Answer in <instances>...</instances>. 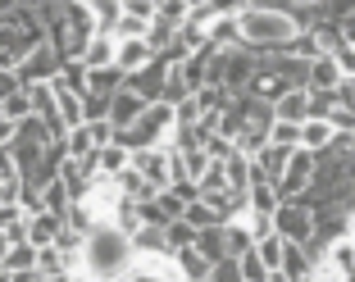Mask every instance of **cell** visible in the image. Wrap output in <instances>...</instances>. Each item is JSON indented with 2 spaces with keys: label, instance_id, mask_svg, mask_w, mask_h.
<instances>
[{
  "label": "cell",
  "instance_id": "1",
  "mask_svg": "<svg viewBox=\"0 0 355 282\" xmlns=\"http://www.w3.org/2000/svg\"><path fill=\"white\" fill-rule=\"evenodd\" d=\"M137 269V246L119 223H96L83 237V282H123Z\"/></svg>",
  "mask_w": 355,
  "mask_h": 282
},
{
  "label": "cell",
  "instance_id": "2",
  "mask_svg": "<svg viewBox=\"0 0 355 282\" xmlns=\"http://www.w3.org/2000/svg\"><path fill=\"white\" fill-rule=\"evenodd\" d=\"M237 28H241V46L255 55H287L292 42L301 37V28L292 23V14L273 5V0H251L237 10Z\"/></svg>",
  "mask_w": 355,
  "mask_h": 282
},
{
  "label": "cell",
  "instance_id": "3",
  "mask_svg": "<svg viewBox=\"0 0 355 282\" xmlns=\"http://www.w3.org/2000/svg\"><path fill=\"white\" fill-rule=\"evenodd\" d=\"M273 232L292 246H305L314 237V209H305L301 200H282L278 214H273Z\"/></svg>",
  "mask_w": 355,
  "mask_h": 282
},
{
  "label": "cell",
  "instance_id": "4",
  "mask_svg": "<svg viewBox=\"0 0 355 282\" xmlns=\"http://www.w3.org/2000/svg\"><path fill=\"white\" fill-rule=\"evenodd\" d=\"M60 69H64V60L55 55V46L46 42V46H37V51L23 60V69L14 78H19V87L28 91V87H51L55 78H60Z\"/></svg>",
  "mask_w": 355,
  "mask_h": 282
},
{
  "label": "cell",
  "instance_id": "5",
  "mask_svg": "<svg viewBox=\"0 0 355 282\" xmlns=\"http://www.w3.org/2000/svg\"><path fill=\"white\" fill-rule=\"evenodd\" d=\"M314 168H319V159H314L310 150H296V155L287 159V168H282V178H278V196L282 200H301L305 191L314 187Z\"/></svg>",
  "mask_w": 355,
  "mask_h": 282
},
{
  "label": "cell",
  "instance_id": "6",
  "mask_svg": "<svg viewBox=\"0 0 355 282\" xmlns=\"http://www.w3.org/2000/svg\"><path fill=\"white\" fill-rule=\"evenodd\" d=\"M164 87H168V64L164 60H155L150 69H141V73L128 78V91L141 96L146 105H164Z\"/></svg>",
  "mask_w": 355,
  "mask_h": 282
},
{
  "label": "cell",
  "instance_id": "7",
  "mask_svg": "<svg viewBox=\"0 0 355 282\" xmlns=\"http://www.w3.org/2000/svg\"><path fill=\"white\" fill-rule=\"evenodd\" d=\"M132 168L150 182V187H159V191L173 187V182H168V150H164V146H155V150H137V155H132Z\"/></svg>",
  "mask_w": 355,
  "mask_h": 282
},
{
  "label": "cell",
  "instance_id": "8",
  "mask_svg": "<svg viewBox=\"0 0 355 282\" xmlns=\"http://www.w3.org/2000/svg\"><path fill=\"white\" fill-rule=\"evenodd\" d=\"M159 55L150 51L146 42H141V37H137V42H119V55H114V69L123 78H132V73H141V69H150V64H155Z\"/></svg>",
  "mask_w": 355,
  "mask_h": 282
},
{
  "label": "cell",
  "instance_id": "9",
  "mask_svg": "<svg viewBox=\"0 0 355 282\" xmlns=\"http://www.w3.org/2000/svg\"><path fill=\"white\" fill-rule=\"evenodd\" d=\"M146 109H150V105L123 87V91H119L114 100H110V123H114V132H128V127H137V118L146 114Z\"/></svg>",
  "mask_w": 355,
  "mask_h": 282
},
{
  "label": "cell",
  "instance_id": "10",
  "mask_svg": "<svg viewBox=\"0 0 355 282\" xmlns=\"http://www.w3.org/2000/svg\"><path fill=\"white\" fill-rule=\"evenodd\" d=\"M337 87H342V64H337V55L310 60V82H305V91H337Z\"/></svg>",
  "mask_w": 355,
  "mask_h": 282
},
{
  "label": "cell",
  "instance_id": "11",
  "mask_svg": "<svg viewBox=\"0 0 355 282\" xmlns=\"http://www.w3.org/2000/svg\"><path fill=\"white\" fill-rule=\"evenodd\" d=\"M123 282H182L173 269V255H155V260H137V269Z\"/></svg>",
  "mask_w": 355,
  "mask_h": 282
},
{
  "label": "cell",
  "instance_id": "12",
  "mask_svg": "<svg viewBox=\"0 0 355 282\" xmlns=\"http://www.w3.org/2000/svg\"><path fill=\"white\" fill-rule=\"evenodd\" d=\"M273 118H278V123L305 127V123H310V91H287L278 105H273Z\"/></svg>",
  "mask_w": 355,
  "mask_h": 282
},
{
  "label": "cell",
  "instance_id": "13",
  "mask_svg": "<svg viewBox=\"0 0 355 282\" xmlns=\"http://www.w3.org/2000/svg\"><path fill=\"white\" fill-rule=\"evenodd\" d=\"M92 164H96V173H101V178H119V173H128V168H132V150H123L114 141V146H101V150H96Z\"/></svg>",
  "mask_w": 355,
  "mask_h": 282
},
{
  "label": "cell",
  "instance_id": "14",
  "mask_svg": "<svg viewBox=\"0 0 355 282\" xmlns=\"http://www.w3.org/2000/svg\"><path fill=\"white\" fill-rule=\"evenodd\" d=\"M114 55H119V42H114V37H105V32H96V37H92V46H87V55H83L87 73L114 69Z\"/></svg>",
  "mask_w": 355,
  "mask_h": 282
},
{
  "label": "cell",
  "instance_id": "15",
  "mask_svg": "<svg viewBox=\"0 0 355 282\" xmlns=\"http://www.w3.org/2000/svg\"><path fill=\"white\" fill-rule=\"evenodd\" d=\"M64 150H69V159L87 164V159L101 150V136H96V127H92V123H83V127H73V132L64 136Z\"/></svg>",
  "mask_w": 355,
  "mask_h": 282
},
{
  "label": "cell",
  "instance_id": "16",
  "mask_svg": "<svg viewBox=\"0 0 355 282\" xmlns=\"http://www.w3.org/2000/svg\"><path fill=\"white\" fill-rule=\"evenodd\" d=\"M60 232H64V219H55V214H32V219H28V241L37 246V251L55 246Z\"/></svg>",
  "mask_w": 355,
  "mask_h": 282
},
{
  "label": "cell",
  "instance_id": "17",
  "mask_svg": "<svg viewBox=\"0 0 355 282\" xmlns=\"http://www.w3.org/2000/svg\"><path fill=\"white\" fill-rule=\"evenodd\" d=\"M173 269H178V278H182V282H209V269H214V264L191 246V251H178L173 255Z\"/></svg>",
  "mask_w": 355,
  "mask_h": 282
},
{
  "label": "cell",
  "instance_id": "18",
  "mask_svg": "<svg viewBox=\"0 0 355 282\" xmlns=\"http://www.w3.org/2000/svg\"><path fill=\"white\" fill-rule=\"evenodd\" d=\"M333 141H337V132H333L328 118H310V123L301 127V150H310V155H324Z\"/></svg>",
  "mask_w": 355,
  "mask_h": 282
},
{
  "label": "cell",
  "instance_id": "19",
  "mask_svg": "<svg viewBox=\"0 0 355 282\" xmlns=\"http://www.w3.org/2000/svg\"><path fill=\"white\" fill-rule=\"evenodd\" d=\"M196 251L205 255L209 264H219V260H232V255H228V228H205V232L196 237Z\"/></svg>",
  "mask_w": 355,
  "mask_h": 282
},
{
  "label": "cell",
  "instance_id": "20",
  "mask_svg": "<svg viewBox=\"0 0 355 282\" xmlns=\"http://www.w3.org/2000/svg\"><path fill=\"white\" fill-rule=\"evenodd\" d=\"M282 273H287L292 282L314 278V260L305 255V246H292V241H287V251H282Z\"/></svg>",
  "mask_w": 355,
  "mask_h": 282
},
{
  "label": "cell",
  "instance_id": "21",
  "mask_svg": "<svg viewBox=\"0 0 355 282\" xmlns=\"http://www.w3.org/2000/svg\"><path fill=\"white\" fill-rule=\"evenodd\" d=\"M51 87H60V91H73V96H87V64H83V60H64L60 78H55Z\"/></svg>",
  "mask_w": 355,
  "mask_h": 282
},
{
  "label": "cell",
  "instance_id": "22",
  "mask_svg": "<svg viewBox=\"0 0 355 282\" xmlns=\"http://www.w3.org/2000/svg\"><path fill=\"white\" fill-rule=\"evenodd\" d=\"M246 205L255 209V214H278V205H282V196H278V187H273V182H255L251 191H246Z\"/></svg>",
  "mask_w": 355,
  "mask_h": 282
},
{
  "label": "cell",
  "instance_id": "23",
  "mask_svg": "<svg viewBox=\"0 0 355 282\" xmlns=\"http://www.w3.org/2000/svg\"><path fill=\"white\" fill-rule=\"evenodd\" d=\"M92 14H96V32L114 37L119 19H123V0H92Z\"/></svg>",
  "mask_w": 355,
  "mask_h": 282
},
{
  "label": "cell",
  "instance_id": "24",
  "mask_svg": "<svg viewBox=\"0 0 355 282\" xmlns=\"http://www.w3.org/2000/svg\"><path fill=\"white\" fill-rule=\"evenodd\" d=\"M55 91V100H60V118H64V127L73 132V127H83L87 123V114H83V96H73V91H60V87H51Z\"/></svg>",
  "mask_w": 355,
  "mask_h": 282
},
{
  "label": "cell",
  "instance_id": "25",
  "mask_svg": "<svg viewBox=\"0 0 355 282\" xmlns=\"http://www.w3.org/2000/svg\"><path fill=\"white\" fill-rule=\"evenodd\" d=\"M37 273H42V278H69V255H64L60 246L37 251Z\"/></svg>",
  "mask_w": 355,
  "mask_h": 282
},
{
  "label": "cell",
  "instance_id": "26",
  "mask_svg": "<svg viewBox=\"0 0 355 282\" xmlns=\"http://www.w3.org/2000/svg\"><path fill=\"white\" fill-rule=\"evenodd\" d=\"M0 264L10 273H37V246H32V241H19V246H10V255Z\"/></svg>",
  "mask_w": 355,
  "mask_h": 282
},
{
  "label": "cell",
  "instance_id": "27",
  "mask_svg": "<svg viewBox=\"0 0 355 282\" xmlns=\"http://www.w3.org/2000/svg\"><path fill=\"white\" fill-rule=\"evenodd\" d=\"M296 150H282V146H264V155L255 159V164L264 168V178L273 182V187H278V178H282V168H287V159H292Z\"/></svg>",
  "mask_w": 355,
  "mask_h": 282
},
{
  "label": "cell",
  "instance_id": "28",
  "mask_svg": "<svg viewBox=\"0 0 355 282\" xmlns=\"http://www.w3.org/2000/svg\"><path fill=\"white\" fill-rule=\"evenodd\" d=\"M42 200H46V214H55V219H64V214L73 209V200H69V187H64L60 178H55L51 187L42 191Z\"/></svg>",
  "mask_w": 355,
  "mask_h": 282
},
{
  "label": "cell",
  "instance_id": "29",
  "mask_svg": "<svg viewBox=\"0 0 355 282\" xmlns=\"http://www.w3.org/2000/svg\"><path fill=\"white\" fill-rule=\"evenodd\" d=\"M0 118H10V123H28V118H32V96L28 91H14L10 100L0 105Z\"/></svg>",
  "mask_w": 355,
  "mask_h": 282
},
{
  "label": "cell",
  "instance_id": "30",
  "mask_svg": "<svg viewBox=\"0 0 355 282\" xmlns=\"http://www.w3.org/2000/svg\"><path fill=\"white\" fill-rule=\"evenodd\" d=\"M282 251H287V241H282L278 232H273V237H264L260 246H255V255L264 260V269H269V273H278V269H282Z\"/></svg>",
  "mask_w": 355,
  "mask_h": 282
},
{
  "label": "cell",
  "instance_id": "31",
  "mask_svg": "<svg viewBox=\"0 0 355 282\" xmlns=\"http://www.w3.org/2000/svg\"><path fill=\"white\" fill-rule=\"evenodd\" d=\"M196 237H200V232L196 228H191V223L187 219H178V223H168V251H191V246H196Z\"/></svg>",
  "mask_w": 355,
  "mask_h": 282
},
{
  "label": "cell",
  "instance_id": "32",
  "mask_svg": "<svg viewBox=\"0 0 355 282\" xmlns=\"http://www.w3.org/2000/svg\"><path fill=\"white\" fill-rule=\"evenodd\" d=\"M187 223L196 232H205V228H228V223H219V214H214L205 200H191V205H187Z\"/></svg>",
  "mask_w": 355,
  "mask_h": 282
},
{
  "label": "cell",
  "instance_id": "33",
  "mask_svg": "<svg viewBox=\"0 0 355 282\" xmlns=\"http://www.w3.org/2000/svg\"><path fill=\"white\" fill-rule=\"evenodd\" d=\"M237 223H241L246 232H251V241H255V246H260L264 237H273V219H269V214H255V209H246V214H241Z\"/></svg>",
  "mask_w": 355,
  "mask_h": 282
},
{
  "label": "cell",
  "instance_id": "34",
  "mask_svg": "<svg viewBox=\"0 0 355 282\" xmlns=\"http://www.w3.org/2000/svg\"><path fill=\"white\" fill-rule=\"evenodd\" d=\"M191 100V87L182 82V73L178 69H168V87H164V105L168 109H178V105H187Z\"/></svg>",
  "mask_w": 355,
  "mask_h": 282
},
{
  "label": "cell",
  "instance_id": "35",
  "mask_svg": "<svg viewBox=\"0 0 355 282\" xmlns=\"http://www.w3.org/2000/svg\"><path fill=\"white\" fill-rule=\"evenodd\" d=\"M269 146L301 150V127H296V123H273V132H269Z\"/></svg>",
  "mask_w": 355,
  "mask_h": 282
},
{
  "label": "cell",
  "instance_id": "36",
  "mask_svg": "<svg viewBox=\"0 0 355 282\" xmlns=\"http://www.w3.org/2000/svg\"><path fill=\"white\" fill-rule=\"evenodd\" d=\"M241 278H246V282H269V269H264V260L255 251L241 255Z\"/></svg>",
  "mask_w": 355,
  "mask_h": 282
},
{
  "label": "cell",
  "instance_id": "37",
  "mask_svg": "<svg viewBox=\"0 0 355 282\" xmlns=\"http://www.w3.org/2000/svg\"><path fill=\"white\" fill-rule=\"evenodd\" d=\"M209 282H246L241 278V260H219L209 269Z\"/></svg>",
  "mask_w": 355,
  "mask_h": 282
},
{
  "label": "cell",
  "instance_id": "38",
  "mask_svg": "<svg viewBox=\"0 0 355 282\" xmlns=\"http://www.w3.org/2000/svg\"><path fill=\"white\" fill-rule=\"evenodd\" d=\"M328 123H333V132H355V114H351V109H342V105L328 114Z\"/></svg>",
  "mask_w": 355,
  "mask_h": 282
},
{
  "label": "cell",
  "instance_id": "39",
  "mask_svg": "<svg viewBox=\"0 0 355 282\" xmlns=\"http://www.w3.org/2000/svg\"><path fill=\"white\" fill-rule=\"evenodd\" d=\"M205 168H209V155H205V150H191V155H187V173H191V182L205 178Z\"/></svg>",
  "mask_w": 355,
  "mask_h": 282
},
{
  "label": "cell",
  "instance_id": "40",
  "mask_svg": "<svg viewBox=\"0 0 355 282\" xmlns=\"http://www.w3.org/2000/svg\"><path fill=\"white\" fill-rule=\"evenodd\" d=\"M337 105L355 114V78H342V87H337Z\"/></svg>",
  "mask_w": 355,
  "mask_h": 282
},
{
  "label": "cell",
  "instance_id": "41",
  "mask_svg": "<svg viewBox=\"0 0 355 282\" xmlns=\"http://www.w3.org/2000/svg\"><path fill=\"white\" fill-rule=\"evenodd\" d=\"M14 91H23V87H19V78H14V73H5V69H0V105L10 100Z\"/></svg>",
  "mask_w": 355,
  "mask_h": 282
},
{
  "label": "cell",
  "instance_id": "42",
  "mask_svg": "<svg viewBox=\"0 0 355 282\" xmlns=\"http://www.w3.org/2000/svg\"><path fill=\"white\" fill-rule=\"evenodd\" d=\"M337 64H342V78H355V51H351V46L337 51Z\"/></svg>",
  "mask_w": 355,
  "mask_h": 282
},
{
  "label": "cell",
  "instance_id": "43",
  "mask_svg": "<svg viewBox=\"0 0 355 282\" xmlns=\"http://www.w3.org/2000/svg\"><path fill=\"white\" fill-rule=\"evenodd\" d=\"M0 178H19V168H14V155H10V146H0Z\"/></svg>",
  "mask_w": 355,
  "mask_h": 282
},
{
  "label": "cell",
  "instance_id": "44",
  "mask_svg": "<svg viewBox=\"0 0 355 282\" xmlns=\"http://www.w3.org/2000/svg\"><path fill=\"white\" fill-rule=\"evenodd\" d=\"M14 136H19V123H10V118H0V146H14Z\"/></svg>",
  "mask_w": 355,
  "mask_h": 282
},
{
  "label": "cell",
  "instance_id": "45",
  "mask_svg": "<svg viewBox=\"0 0 355 282\" xmlns=\"http://www.w3.org/2000/svg\"><path fill=\"white\" fill-rule=\"evenodd\" d=\"M342 42L355 51V14H346V19H342Z\"/></svg>",
  "mask_w": 355,
  "mask_h": 282
},
{
  "label": "cell",
  "instance_id": "46",
  "mask_svg": "<svg viewBox=\"0 0 355 282\" xmlns=\"http://www.w3.org/2000/svg\"><path fill=\"white\" fill-rule=\"evenodd\" d=\"M346 241H355V205L346 209Z\"/></svg>",
  "mask_w": 355,
  "mask_h": 282
},
{
  "label": "cell",
  "instance_id": "47",
  "mask_svg": "<svg viewBox=\"0 0 355 282\" xmlns=\"http://www.w3.org/2000/svg\"><path fill=\"white\" fill-rule=\"evenodd\" d=\"M5 255H10V237H5V232H0V260H5Z\"/></svg>",
  "mask_w": 355,
  "mask_h": 282
},
{
  "label": "cell",
  "instance_id": "48",
  "mask_svg": "<svg viewBox=\"0 0 355 282\" xmlns=\"http://www.w3.org/2000/svg\"><path fill=\"white\" fill-rule=\"evenodd\" d=\"M269 282H292V278H287V273L278 269V273H269Z\"/></svg>",
  "mask_w": 355,
  "mask_h": 282
},
{
  "label": "cell",
  "instance_id": "49",
  "mask_svg": "<svg viewBox=\"0 0 355 282\" xmlns=\"http://www.w3.org/2000/svg\"><path fill=\"white\" fill-rule=\"evenodd\" d=\"M0 282H14V273H10V269H5V264H0Z\"/></svg>",
  "mask_w": 355,
  "mask_h": 282
},
{
  "label": "cell",
  "instance_id": "50",
  "mask_svg": "<svg viewBox=\"0 0 355 282\" xmlns=\"http://www.w3.org/2000/svg\"><path fill=\"white\" fill-rule=\"evenodd\" d=\"M305 282H314V278H305Z\"/></svg>",
  "mask_w": 355,
  "mask_h": 282
}]
</instances>
